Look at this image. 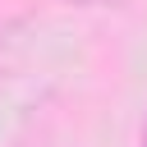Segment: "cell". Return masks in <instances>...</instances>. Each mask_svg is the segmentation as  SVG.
Masks as SVG:
<instances>
[{"label":"cell","instance_id":"cell-1","mask_svg":"<svg viewBox=\"0 0 147 147\" xmlns=\"http://www.w3.org/2000/svg\"><path fill=\"white\" fill-rule=\"evenodd\" d=\"M60 5H69V9H119L124 0H60Z\"/></svg>","mask_w":147,"mask_h":147},{"label":"cell","instance_id":"cell-2","mask_svg":"<svg viewBox=\"0 0 147 147\" xmlns=\"http://www.w3.org/2000/svg\"><path fill=\"white\" fill-rule=\"evenodd\" d=\"M138 147H147V124H142V138H138Z\"/></svg>","mask_w":147,"mask_h":147}]
</instances>
